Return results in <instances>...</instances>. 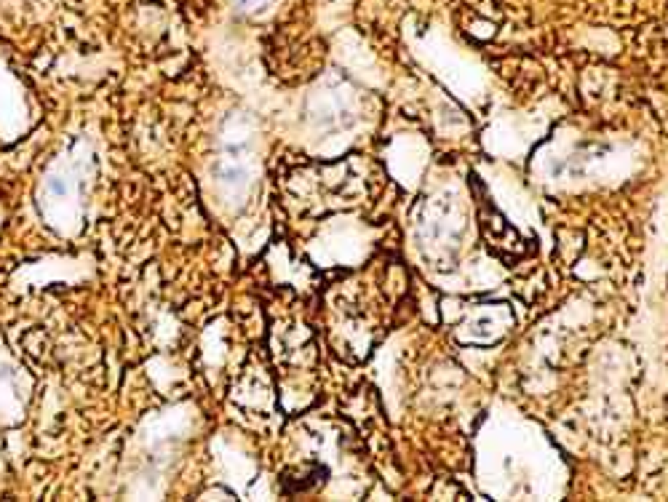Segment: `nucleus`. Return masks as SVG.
I'll use <instances>...</instances> for the list:
<instances>
[{
  "instance_id": "3",
  "label": "nucleus",
  "mask_w": 668,
  "mask_h": 502,
  "mask_svg": "<svg viewBox=\"0 0 668 502\" xmlns=\"http://www.w3.org/2000/svg\"><path fill=\"white\" fill-rule=\"evenodd\" d=\"M241 3H259V0H241Z\"/></svg>"
},
{
  "instance_id": "2",
  "label": "nucleus",
  "mask_w": 668,
  "mask_h": 502,
  "mask_svg": "<svg viewBox=\"0 0 668 502\" xmlns=\"http://www.w3.org/2000/svg\"><path fill=\"white\" fill-rule=\"evenodd\" d=\"M48 190H54V193H59V195H61V193H64L67 187H64V184H61L59 179H48Z\"/></svg>"
},
{
  "instance_id": "1",
  "label": "nucleus",
  "mask_w": 668,
  "mask_h": 502,
  "mask_svg": "<svg viewBox=\"0 0 668 502\" xmlns=\"http://www.w3.org/2000/svg\"><path fill=\"white\" fill-rule=\"evenodd\" d=\"M219 174H222L228 182H233V179H241V177H243L241 168H219Z\"/></svg>"
}]
</instances>
